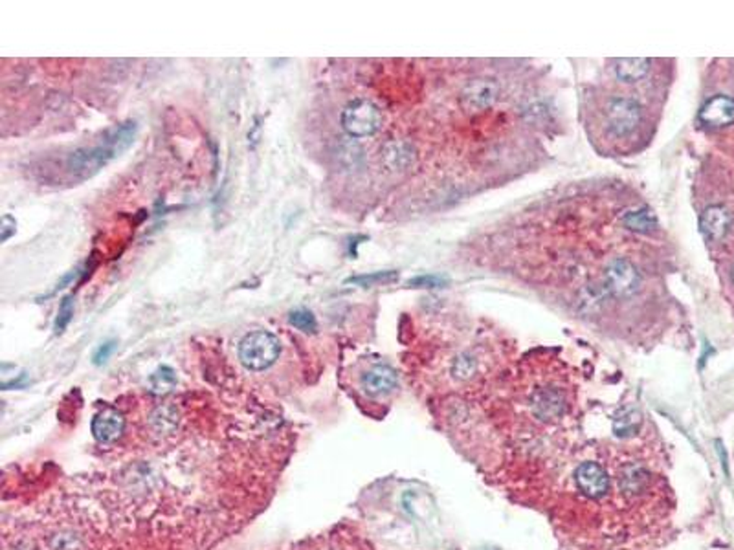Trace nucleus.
<instances>
[{
    "instance_id": "dca6fc26",
    "label": "nucleus",
    "mask_w": 734,
    "mask_h": 550,
    "mask_svg": "<svg viewBox=\"0 0 734 550\" xmlns=\"http://www.w3.org/2000/svg\"><path fill=\"white\" fill-rule=\"evenodd\" d=\"M624 224L630 230L639 231V233H650V230H654L657 226L656 217L652 215V211L648 207H642V209L628 213V215L624 217Z\"/></svg>"
},
{
    "instance_id": "2eb2a0df",
    "label": "nucleus",
    "mask_w": 734,
    "mask_h": 550,
    "mask_svg": "<svg viewBox=\"0 0 734 550\" xmlns=\"http://www.w3.org/2000/svg\"><path fill=\"white\" fill-rule=\"evenodd\" d=\"M151 392L155 394H167L176 387V375L171 367H160L149 376Z\"/></svg>"
},
{
    "instance_id": "9b49d317",
    "label": "nucleus",
    "mask_w": 734,
    "mask_h": 550,
    "mask_svg": "<svg viewBox=\"0 0 734 550\" xmlns=\"http://www.w3.org/2000/svg\"><path fill=\"white\" fill-rule=\"evenodd\" d=\"M732 226V217L723 206H711L701 213L699 228L709 240H722Z\"/></svg>"
},
{
    "instance_id": "1a4fd4ad",
    "label": "nucleus",
    "mask_w": 734,
    "mask_h": 550,
    "mask_svg": "<svg viewBox=\"0 0 734 550\" xmlns=\"http://www.w3.org/2000/svg\"><path fill=\"white\" fill-rule=\"evenodd\" d=\"M92 435L100 442H114L126 432V418L114 408H103L92 418Z\"/></svg>"
},
{
    "instance_id": "0eeeda50",
    "label": "nucleus",
    "mask_w": 734,
    "mask_h": 550,
    "mask_svg": "<svg viewBox=\"0 0 734 550\" xmlns=\"http://www.w3.org/2000/svg\"><path fill=\"white\" fill-rule=\"evenodd\" d=\"M575 484L590 499H602L609 490V477L597 463H583L575 470Z\"/></svg>"
},
{
    "instance_id": "f8f14e48",
    "label": "nucleus",
    "mask_w": 734,
    "mask_h": 550,
    "mask_svg": "<svg viewBox=\"0 0 734 550\" xmlns=\"http://www.w3.org/2000/svg\"><path fill=\"white\" fill-rule=\"evenodd\" d=\"M382 162L391 171H404L415 162V149L403 140L389 142L382 149Z\"/></svg>"
},
{
    "instance_id": "6ab92c4d",
    "label": "nucleus",
    "mask_w": 734,
    "mask_h": 550,
    "mask_svg": "<svg viewBox=\"0 0 734 550\" xmlns=\"http://www.w3.org/2000/svg\"><path fill=\"white\" fill-rule=\"evenodd\" d=\"M74 318V295H67L63 297L59 304V312H57V319H55V334L65 332V328L70 325Z\"/></svg>"
},
{
    "instance_id": "f257e3e1",
    "label": "nucleus",
    "mask_w": 734,
    "mask_h": 550,
    "mask_svg": "<svg viewBox=\"0 0 734 550\" xmlns=\"http://www.w3.org/2000/svg\"><path fill=\"white\" fill-rule=\"evenodd\" d=\"M136 129L138 127L135 121H127V124H121L110 129L103 136L102 143L74 150L67 160V167L81 178L96 174L102 167H105L110 160L119 157L121 152H126L133 145L136 138Z\"/></svg>"
},
{
    "instance_id": "f3484780",
    "label": "nucleus",
    "mask_w": 734,
    "mask_h": 550,
    "mask_svg": "<svg viewBox=\"0 0 734 550\" xmlns=\"http://www.w3.org/2000/svg\"><path fill=\"white\" fill-rule=\"evenodd\" d=\"M151 418H152V420H151L152 425H155V430H157L159 433H169V432H173L175 427H176V422H178L176 411H175L173 408H167V406L159 408L155 413H152Z\"/></svg>"
},
{
    "instance_id": "39448f33",
    "label": "nucleus",
    "mask_w": 734,
    "mask_h": 550,
    "mask_svg": "<svg viewBox=\"0 0 734 550\" xmlns=\"http://www.w3.org/2000/svg\"><path fill=\"white\" fill-rule=\"evenodd\" d=\"M606 292L616 297H630L640 287V275L628 259H614L604 271Z\"/></svg>"
},
{
    "instance_id": "20e7f679",
    "label": "nucleus",
    "mask_w": 734,
    "mask_h": 550,
    "mask_svg": "<svg viewBox=\"0 0 734 550\" xmlns=\"http://www.w3.org/2000/svg\"><path fill=\"white\" fill-rule=\"evenodd\" d=\"M342 127L353 138L373 136L382 127V114L375 103L355 100L342 112Z\"/></svg>"
},
{
    "instance_id": "b1692460",
    "label": "nucleus",
    "mask_w": 734,
    "mask_h": 550,
    "mask_svg": "<svg viewBox=\"0 0 734 550\" xmlns=\"http://www.w3.org/2000/svg\"><path fill=\"white\" fill-rule=\"evenodd\" d=\"M15 226H17V222L12 215L3 217V242H6L12 237V233H15Z\"/></svg>"
},
{
    "instance_id": "393cba45",
    "label": "nucleus",
    "mask_w": 734,
    "mask_h": 550,
    "mask_svg": "<svg viewBox=\"0 0 734 550\" xmlns=\"http://www.w3.org/2000/svg\"><path fill=\"white\" fill-rule=\"evenodd\" d=\"M732 281H734V266H732Z\"/></svg>"
},
{
    "instance_id": "ddd939ff",
    "label": "nucleus",
    "mask_w": 734,
    "mask_h": 550,
    "mask_svg": "<svg viewBox=\"0 0 734 550\" xmlns=\"http://www.w3.org/2000/svg\"><path fill=\"white\" fill-rule=\"evenodd\" d=\"M494 98H496V85L488 79H477L470 83L463 92V103L470 110L486 109L488 105H493Z\"/></svg>"
},
{
    "instance_id": "9d476101",
    "label": "nucleus",
    "mask_w": 734,
    "mask_h": 550,
    "mask_svg": "<svg viewBox=\"0 0 734 550\" xmlns=\"http://www.w3.org/2000/svg\"><path fill=\"white\" fill-rule=\"evenodd\" d=\"M699 119L709 127H727L734 121V100L729 96H714L699 110Z\"/></svg>"
},
{
    "instance_id": "4468645a",
    "label": "nucleus",
    "mask_w": 734,
    "mask_h": 550,
    "mask_svg": "<svg viewBox=\"0 0 734 550\" xmlns=\"http://www.w3.org/2000/svg\"><path fill=\"white\" fill-rule=\"evenodd\" d=\"M616 76L623 83H637L640 79H645L650 72V59H617L616 61Z\"/></svg>"
},
{
    "instance_id": "a211bd4d",
    "label": "nucleus",
    "mask_w": 734,
    "mask_h": 550,
    "mask_svg": "<svg viewBox=\"0 0 734 550\" xmlns=\"http://www.w3.org/2000/svg\"><path fill=\"white\" fill-rule=\"evenodd\" d=\"M396 271H375L367 275H356V278H349L346 283L347 285H358V287H373V285H384L391 283L396 279Z\"/></svg>"
},
{
    "instance_id": "4be33fe9",
    "label": "nucleus",
    "mask_w": 734,
    "mask_h": 550,
    "mask_svg": "<svg viewBox=\"0 0 734 550\" xmlns=\"http://www.w3.org/2000/svg\"><path fill=\"white\" fill-rule=\"evenodd\" d=\"M444 281L437 275H420V278H415L410 281V287H417V288H436L441 287Z\"/></svg>"
},
{
    "instance_id": "423d86ee",
    "label": "nucleus",
    "mask_w": 734,
    "mask_h": 550,
    "mask_svg": "<svg viewBox=\"0 0 734 550\" xmlns=\"http://www.w3.org/2000/svg\"><path fill=\"white\" fill-rule=\"evenodd\" d=\"M531 411L543 422L557 420L566 411V396L559 387H540L531 394Z\"/></svg>"
},
{
    "instance_id": "f03ea898",
    "label": "nucleus",
    "mask_w": 734,
    "mask_h": 550,
    "mask_svg": "<svg viewBox=\"0 0 734 550\" xmlns=\"http://www.w3.org/2000/svg\"><path fill=\"white\" fill-rule=\"evenodd\" d=\"M281 344L278 336L266 330H256L244 336L239 344V360L250 371H265L278 361Z\"/></svg>"
},
{
    "instance_id": "aec40b11",
    "label": "nucleus",
    "mask_w": 734,
    "mask_h": 550,
    "mask_svg": "<svg viewBox=\"0 0 734 550\" xmlns=\"http://www.w3.org/2000/svg\"><path fill=\"white\" fill-rule=\"evenodd\" d=\"M290 323L301 332H314L318 328V321L311 311H296L290 314Z\"/></svg>"
},
{
    "instance_id": "7ed1b4c3",
    "label": "nucleus",
    "mask_w": 734,
    "mask_h": 550,
    "mask_svg": "<svg viewBox=\"0 0 734 550\" xmlns=\"http://www.w3.org/2000/svg\"><path fill=\"white\" fill-rule=\"evenodd\" d=\"M604 127L616 138L630 136L642 121V109L630 96H609L602 105Z\"/></svg>"
},
{
    "instance_id": "412c9836",
    "label": "nucleus",
    "mask_w": 734,
    "mask_h": 550,
    "mask_svg": "<svg viewBox=\"0 0 734 550\" xmlns=\"http://www.w3.org/2000/svg\"><path fill=\"white\" fill-rule=\"evenodd\" d=\"M452 371H453V375H455L457 378H461V380L470 378V376L474 375V371H476V361H474L472 356L461 354V356H459V358L453 361Z\"/></svg>"
},
{
    "instance_id": "5701e85b",
    "label": "nucleus",
    "mask_w": 734,
    "mask_h": 550,
    "mask_svg": "<svg viewBox=\"0 0 734 550\" xmlns=\"http://www.w3.org/2000/svg\"><path fill=\"white\" fill-rule=\"evenodd\" d=\"M114 349H116V342H107V344H103V345L96 351V354H94V363H96V365L105 363V361L110 358V354L114 352Z\"/></svg>"
},
{
    "instance_id": "6e6552de",
    "label": "nucleus",
    "mask_w": 734,
    "mask_h": 550,
    "mask_svg": "<svg viewBox=\"0 0 734 550\" xmlns=\"http://www.w3.org/2000/svg\"><path fill=\"white\" fill-rule=\"evenodd\" d=\"M399 378H396L395 369L384 363H375L360 376V387L365 394L370 396H384L396 389Z\"/></svg>"
}]
</instances>
